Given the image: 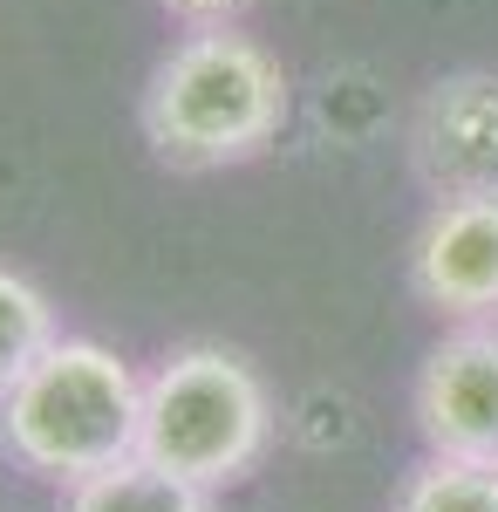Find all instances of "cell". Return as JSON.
<instances>
[{"label":"cell","mask_w":498,"mask_h":512,"mask_svg":"<svg viewBox=\"0 0 498 512\" xmlns=\"http://www.w3.org/2000/svg\"><path fill=\"white\" fill-rule=\"evenodd\" d=\"M144 376L89 335H55L48 355L0 396V444L21 472L55 478L62 492L137 458Z\"/></svg>","instance_id":"obj_1"},{"label":"cell","mask_w":498,"mask_h":512,"mask_svg":"<svg viewBox=\"0 0 498 512\" xmlns=\"http://www.w3.org/2000/svg\"><path fill=\"white\" fill-rule=\"evenodd\" d=\"M287 123V76L232 28L185 35L144 82V144L171 171H226L260 158Z\"/></svg>","instance_id":"obj_2"},{"label":"cell","mask_w":498,"mask_h":512,"mask_svg":"<svg viewBox=\"0 0 498 512\" xmlns=\"http://www.w3.org/2000/svg\"><path fill=\"white\" fill-rule=\"evenodd\" d=\"M267 444L273 403L246 355L192 342L144 376V437H137L144 465L205 492H226L267 458Z\"/></svg>","instance_id":"obj_3"},{"label":"cell","mask_w":498,"mask_h":512,"mask_svg":"<svg viewBox=\"0 0 498 512\" xmlns=\"http://www.w3.org/2000/svg\"><path fill=\"white\" fill-rule=\"evenodd\" d=\"M417 178L437 198H498V76H444L410 130Z\"/></svg>","instance_id":"obj_4"},{"label":"cell","mask_w":498,"mask_h":512,"mask_svg":"<svg viewBox=\"0 0 498 512\" xmlns=\"http://www.w3.org/2000/svg\"><path fill=\"white\" fill-rule=\"evenodd\" d=\"M417 431L451 458H498V328H458L417 369Z\"/></svg>","instance_id":"obj_5"},{"label":"cell","mask_w":498,"mask_h":512,"mask_svg":"<svg viewBox=\"0 0 498 512\" xmlns=\"http://www.w3.org/2000/svg\"><path fill=\"white\" fill-rule=\"evenodd\" d=\"M410 287L451 321L498 315V198H437L410 246Z\"/></svg>","instance_id":"obj_6"},{"label":"cell","mask_w":498,"mask_h":512,"mask_svg":"<svg viewBox=\"0 0 498 512\" xmlns=\"http://www.w3.org/2000/svg\"><path fill=\"white\" fill-rule=\"evenodd\" d=\"M62 512H212V492L205 485H185V478L157 472L144 458H123L110 472L69 485Z\"/></svg>","instance_id":"obj_7"},{"label":"cell","mask_w":498,"mask_h":512,"mask_svg":"<svg viewBox=\"0 0 498 512\" xmlns=\"http://www.w3.org/2000/svg\"><path fill=\"white\" fill-rule=\"evenodd\" d=\"M389 512H498V458H451L430 451L396 485Z\"/></svg>","instance_id":"obj_8"},{"label":"cell","mask_w":498,"mask_h":512,"mask_svg":"<svg viewBox=\"0 0 498 512\" xmlns=\"http://www.w3.org/2000/svg\"><path fill=\"white\" fill-rule=\"evenodd\" d=\"M55 342V308L35 280H21L14 267H0V396L14 390L28 369Z\"/></svg>","instance_id":"obj_9"},{"label":"cell","mask_w":498,"mask_h":512,"mask_svg":"<svg viewBox=\"0 0 498 512\" xmlns=\"http://www.w3.org/2000/svg\"><path fill=\"white\" fill-rule=\"evenodd\" d=\"M157 7H164V14H178V21H192V28H226L246 0H157Z\"/></svg>","instance_id":"obj_10"}]
</instances>
